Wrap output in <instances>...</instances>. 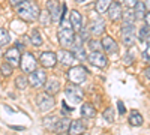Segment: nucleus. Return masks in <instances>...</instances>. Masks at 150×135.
Masks as SVG:
<instances>
[{
  "mask_svg": "<svg viewBox=\"0 0 150 135\" xmlns=\"http://www.w3.org/2000/svg\"><path fill=\"white\" fill-rule=\"evenodd\" d=\"M17 14L23 21L33 23L39 18L41 8H39L36 0H24V2H21L17 6Z\"/></svg>",
  "mask_w": 150,
  "mask_h": 135,
  "instance_id": "1",
  "label": "nucleus"
},
{
  "mask_svg": "<svg viewBox=\"0 0 150 135\" xmlns=\"http://www.w3.org/2000/svg\"><path fill=\"white\" fill-rule=\"evenodd\" d=\"M57 38L59 42L63 48H69L74 45V39H75V30L72 27V24L69 20H66L65 17L60 20V27L57 30Z\"/></svg>",
  "mask_w": 150,
  "mask_h": 135,
  "instance_id": "2",
  "label": "nucleus"
},
{
  "mask_svg": "<svg viewBox=\"0 0 150 135\" xmlns=\"http://www.w3.org/2000/svg\"><path fill=\"white\" fill-rule=\"evenodd\" d=\"M87 75H89V72L84 66H72L69 71H68V80L75 84V86H80L83 84L86 80H87Z\"/></svg>",
  "mask_w": 150,
  "mask_h": 135,
  "instance_id": "3",
  "label": "nucleus"
},
{
  "mask_svg": "<svg viewBox=\"0 0 150 135\" xmlns=\"http://www.w3.org/2000/svg\"><path fill=\"white\" fill-rule=\"evenodd\" d=\"M47 11L50 12V15H51V20L53 21H60L63 18V14L66 12V8L65 5L60 8V2L59 0H48L47 2Z\"/></svg>",
  "mask_w": 150,
  "mask_h": 135,
  "instance_id": "4",
  "label": "nucleus"
},
{
  "mask_svg": "<svg viewBox=\"0 0 150 135\" xmlns=\"http://www.w3.org/2000/svg\"><path fill=\"white\" fill-rule=\"evenodd\" d=\"M20 68L24 74H32L33 71L38 69V62L36 57L32 53H24L21 56V62H20Z\"/></svg>",
  "mask_w": 150,
  "mask_h": 135,
  "instance_id": "5",
  "label": "nucleus"
},
{
  "mask_svg": "<svg viewBox=\"0 0 150 135\" xmlns=\"http://www.w3.org/2000/svg\"><path fill=\"white\" fill-rule=\"evenodd\" d=\"M27 78H29V86L30 87L39 89V87H44L45 83H47V74L42 69H36L32 74H29Z\"/></svg>",
  "mask_w": 150,
  "mask_h": 135,
  "instance_id": "6",
  "label": "nucleus"
},
{
  "mask_svg": "<svg viewBox=\"0 0 150 135\" xmlns=\"http://www.w3.org/2000/svg\"><path fill=\"white\" fill-rule=\"evenodd\" d=\"M65 95H66V99L71 101V104H80L83 101V96H84V92L75 84H69L68 87L65 89Z\"/></svg>",
  "mask_w": 150,
  "mask_h": 135,
  "instance_id": "7",
  "label": "nucleus"
},
{
  "mask_svg": "<svg viewBox=\"0 0 150 135\" xmlns=\"http://www.w3.org/2000/svg\"><path fill=\"white\" fill-rule=\"evenodd\" d=\"M122 42H123L125 47H132L135 44V27H134V24H123Z\"/></svg>",
  "mask_w": 150,
  "mask_h": 135,
  "instance_id": "8",
  "label": "nucleus"
},
{
  "mask_svg": "<svg viewBox=\"0 0 150 135\" xmlns=\"http://www.w3.org/2000/svg\"><path fill=\"white\" fill-rule=\"evenodd\" d=\"M87 60H89L90 65H93L96 68H107L108 66V59L102 51H92L87 56Z\"/></svg>",
  "mask_w": 150,
  "mask_h": 135,
  "instance_id": "9",
  "label": "nucleus"
},
{
  "mask_svg": "<svg viewBox=\"0 0 150 135\" xmlns=\"http://www.w3.org/2000/svg\"><path fill=\"white\" fill-rule=\"evenodd\" d=\"M54 105H56L54 96H50L47 93L38 96V108H39L42 113H47V111H50V110H53Z\"/></svg>",
  "mask_w": 150,
  "mask_h": 135,
  "instance_id": "10",
  "label": "nucleus"
},
{
  "mask_svg": "<svg viewBox=\"0 0 150 135\" xmlns=\"http://www.w3.org/2000/svg\"><path fill=\"white\" fill-rule=\"evenodd\" d=\"M5 60L6 63H9L12 68H17L20 66V62H21V56H20V50L17 47H12L5 53Z\"/></svg>",
  "mask_w": 150,
  "mask_h": 135,
  "instance_id": "11",
  "label": "nucleus"
},
{
  "mask_svg": "<svg viewBox=\"0 0 150 135\" xmlns=\"http://www.w3.org/2000/svg\"><path fill=\"white\" fill-rule=\"evenodd\" d=\"M39 63L47 68V69H51L56 66L57 63V54L53 53V51H44L41 56H39Z\"/></svg>",
  "mask_w": 150,
  "mask_h": 135,
  "instance_id": "12",
  "label": "nucleus"
},
{
  "mask_svg": "<svg viewBox=\"0 0 150 135\" xmlns=\"http://www.w3.org/2000/svg\"><path fill=\"white\" fill-rule=\"evenodd\" d=\"M87 30H89L90 35H95V36H99V35H102L105 32V23L101 20V18H98V20H93L89 26H87Z\"/></svg>",
  "mask_w": 150,
  "mask_h": 135,
  "instance_id": "13",
  "label": "nucleus"
},
{
  "mask_svg": "<svg viewBox=\"0 0 150 135\" xmlns=\"http://www.w3.org/2000/svg\"><path fill=\"white\" fill-rule=\"evenodd\" d=\"M108 17L111 21H120L122 20V15H123V9H122V5L120 3H116L112 2L108 8Z\"/></svg>",
  "mask_w": 150,
  "mask_h": 135,
  "instance_id": "14",
  "label": "nucleus"
},
{
  "mask_svg": "<svg viewBox=\"0 0 150 135\" xmlns=\"http://www.w3.org/2000/svg\"><path fill=\"white\" fill-rule=\"evenodd\" d=\"M57 60H59L60 63L66 65V66H72V63H74L77 59H75V56L72 54V51L63 48V50H60V51L57 53Z\"/></svg>",
  "mask_w": 150,
  "mask_h": 135,
  "instance_id": "15",
  "label": "nucleus"
},
{
  "mask_svg": "<svg viewBox=\"0 0 150 135\" xmlns=\"http://www.w3.org/2000/svg\"><path fill=\"white\" fill-rule=\"evenodd\" d=\"M45 93L50 95V96H54L60 92V81L57 78H47V83H45Z\"/></svg>",
  "mask_w": 150,
  "mask_h": 135,
  "instance_id": "16",
  "label": "nucleus"
},
{
  "mask_svg": "<svg viewBox=\"0 0 150 135\" xmlns=\"http://www.w3.org/2000/svg\"><path fill=\"white\" fill-rule=\"evenodd\" d=\"M101 44H102V50H104L105 53H108V54H112V53L117 51V44H116V41L112 39L111 36H108V35H105L104 38H102Z\"/></svg>",
  "mask_w": 150,
  "mask_h": 135,
  "instance_id": "17",
  "label": "nucleus"
},
{
  "mask_svg": "<svg viewBox=\"0 0 150 135\" xmlns=\"http://www.w3.org/2000/svg\"><path fill=\"white\" fill-rule=\"evenodd\" d=\"M86 131V125L83 123V120H71V125H69V129H68V134L69 135H83Z\"/></svg>",
  "mask_w": 150,
  "mask_h": 135,
  "instance_id": "18",
  "label": "nucleus"
},
{
  "mask_svg": "<svg viewBox=\"0 0 150 135\" xmlns=\"http://www.w3.org/2000/svg\"><path fill=\"white\" fill-rule=\"evenodd\" d=\"M69 21H71V24H72V27H74V30H81L83 29V15L80 14L78 11H71L69 12V18H68Z\"/></svg>",
  "mask_w": 150,
  "mask_h": 135,
  "instance_id": "19",
  "label": "nucleus"
},
{
  "mask_svg": "<svg viewBox=\"0 0 150 135\" xmlns=\"http://www.w3.org/2000/svg\"><path fill=\"white\" fill-rule=\"evenodd\" d=\"M134 17H135V20L137 21H141V20H144V17H146V6H144V2H138L135 6H134Z\"/></svg>",
  "mask_w": 150,
  "mask_h": 135,
  "instance_id": "20",
  "label": "nucleus"
},
{
  "mask_svg": "<svg viewBox=\"0 0 150 135\" xmlns=\"http://www.w3.org/2000/svg\"><path fill=\"white\" fill-rule=\"evenodd\" d=\"M81 114H83L84 117H87V119H92V117L96 116V110H95V107H93L92 104L84 102V104L81 105Z\"/></svg>",
  "mask_w": 150,
  "mask_h": 135,
  "instance_id": "21",
  "label": "nucleus"
},
{
  "mask_svg": "<svg viewBox=\"0 0 150 135\" xmlns=\"http://www.w3.org/2000/svg\"><path fill=\"white\" fill-rule=\"evenodd\" d=\"M69 125H71V120H69L68 117H62V119H59V122L56 123L54 131H56L57 134H60V132H66V131L69 129Z\"/></svg>",
  "mask_w": 150,
  "mask_h": 135,
  "instance_id": "22",
  "label": "nucleus"
},
{
  "mask_svg": "<svg viewBox=\"0 0 150 135\" xmlns=\"http://www.w3.org/2000/svg\"><path fill=\"white\" fill-rule=\"evenodd\" d=\"M59 116H48V117H44V120H42V125L48 129V131H54V128H56V123L59 122Z\"/></svg>",
  "mask_w": 150,
  "mask_h": 135,
  "instance_id": "23",
  "label": "nucleus"
},
{
  "mask_svg": "<svg viewBox=\"0 0 150 135\" xmlns=\"http://www.w3.org/2000/svg\"><path fill=\"white\" fill-rule=\"evenodd\" d=\"M30 42H32V45H33V47H41V45L44 44L42 36H41V33H39V30H38V29H33V30H32V35H30Z\"/></svg>",
  "mask_w": 150,
  "mask_h": 135,
  "instance_id": "24",
  "label": "nucleus"
},
{
  "mask_svg": "<svg viewBox=\"0 0 150 135\" xmlns=\"http://www.w3.org/2000/svg\"><path fill=\"white\" fill-rule=\"evenodd\" d=\"M129 123H131L132 126H141V125H143V116L137 111V110H134V111L131 113V116H129Z\"/></svg>",
  "mask_w": 150,
  "mask_h": 135,
  "instance_id": "25",
  "label": "nucleus"
},
{
  "mask_svg": "<svg viewBox=\"0 0 150 135\" xmlns=\"http://www.w3.org/2000/svg\"><path fill=\"white\" fill-rule=\"evenodd\" d=\"M39 23H41V26H44V27H48L50 24L53 23V20H51V15H50V12L45 9V11H42L41 14H39Z\"/></svg>",
  "mask_w": 150,
  "mask_h": 135,
  "instance_id": "26",
  "label": "nucleus"
},
{
  "mask_svg": "<svg viewBox=\"0 0 150 135\" xmlns=\"http://www.w3.org/2000/svg\"><path fill=\"white\" fill-rule=\"evenodd\" d=\"M111 3H112V0H98L95 6H96V11L99 12V14H105Z\"/></svg>",
  "mask_w": 150,
  "mask_h": 135,
  "instance_id": "27",
  "label": "nucleus"
},
{
  "mask_svg": "<svg viewBox=\"0 0 150 135\" xmlns=\"http://www.w3.org/2000/svg\"><path fill=\"white\" fill-rule=\"evenodd\" d=\"M72 54L75 56V59H80V60H87V54L84 47H75L72 48Z\"/></svg>",
  "mask_w": 150,
  "mask_h": 135,
  "instance_id": "28",
  "label": "nucleus"
},
{
  "mask_svg": "<svg viewBox=\"0 0 150 135\" xmlns=\"http://www.w3.org/2000/svg\"><path fill=\"white\" fill-rule=\"evenodd\" d=\"M15 86H17V89H20V90H24L29 86V78L26 77V75H20V77H17V80H15Z\"/></svg>",
  "mask_w": 150,
  "mask_h": 135,
  "instance_id": "29",
  "label": "nucleus"
},
{
  "mask_svg": "<svg viewBox=\"0 0 150 135\" xmlns=\"http://www.w3.org/2000/svg\"><path fill=\"white\" fill-rule=\"evenodd\" d=\"M6 44H9V33L6 29L0 27V47H3Z\"/></svg>",
  "mask_w": 150,
  "mask_h": 135,
  "instance_id": "30",
  "label": "nucleus"
},
{
  "mask_svg": "<svg viewBox=\"0 0 150 135\" xmlns=\"http://www.w3.org/2000/svg\"><path fill=\"white\" fill-rule=\"evenodd\" d=\"M0 72H2L3 77H9V75H12V72H14V68H12L9 63L5 62L2 66H0Z\"/></svg>",
  "mask_w": 150,
  "mask_h": 135,
  "instance_id": "31",
  "label": "nucleus"
},
{
  "mask_svg": "<svg viewBox=\"0 0 150 135\" xmlns=\"http://www.w3.org/2000/svg\"><path fill=\"white\" fill-rule=\"evenodd\" d=\"M89 48L92 51H101L102 50V44H101V41H98V39H89Z\"/></svg>",
  "mask_w": 150,
  "mask_h": 135,
  "instance_id": "32",
  "label": "nucleus"
},
{
  "mask_svg": "<svg viewBox=\"0 0 150 135\" xmlns=\"http://www.w3.org/2000/svg\"><path fill=\"white\" fill-rule=\"evenodd\" d=\"M149 36H150V27L143 26V27L140 29V32H138V39H140V41H146Z\"/></svg>",
  "mask_w": 150,
  "mask_h": 135,
  "instance_id": "33",
  "label": "nucleus"
},
{
  "mask_svg": "<svg viewBox=\"0 0 150 135\" xmlns=\"http://www.w3.org/2000/svg\"><path fill=\"white\" fill-rule=\"evenodd\" d=\"M104 119H105L107 122H110V123H111L112 120H114V119H112V110H111V108L105 110V113H104Z\"/></svg>",
  "mask_w": 150,
  "mask_h": 135,
  "instance_id": "34",
  "label": "nucleus"
},
{
  "mask_svg": "<svg viewBox=\"0 0 150 135\" xmlns=\"http://www.w3.org/2000/svg\"><path fill=\"white\" fill-rule=\"evenodd\" d=\"M143 59H144V60H150V42L147 44L146 50L143 51Z\"/></svg>",
  "mask_w": 150,
  "mask_h": 135,
  "instance_id": "35",
  "label": "nucleus"
},
{
  "mask_svg": "<svg viewBox=\"0 0 150 135\" xmlns=\"http://www.w3.org/2000/svg\"><path fill=\"white\" fill-rule=\"evenodd\" d=\"M137 3H138V0H125V5L128 6V9H134Z\"/></svg>",
  "mask_w": 150,
  "mask_h": 135,
  "instance_id": "36",
  "label": "nucleus"
},
{
  "mask_svg": "<svg viewBox=\"0 0 150 135\" xmlns=\"http://www.w3.org/2000/svg\"><path fill=\"white\" fill-rule=\"evenodd\" d=\"M117 108H119L120 114H125V113H126V108H125V105H123V102H122V101H119V102H117Z\"/></svg>",
  "mask_w": 150,
  "mask_h": 135,
  "instance_id": "37",
  "label": "nucleus"
},
{
  "mask_svg": "<svg viewBox=\"0 0 150 135\" xmlns=\"http://www.w3.org/2000/svg\"><path fill=\"white\" fill-rule=\"evenodd\" d=\"M144 23H146V26L150 27V12H147L146 17H144Z\"/></svg>",
  "mask_w": 150,
  "mask_h": 135,
  "instance_id": "38",
  "label": "nucleus"
},
{
  "mask_svg": "<svg viewBox=\"0 0 150 135\" xmlns=\"http://www.w3.org/2000/svg\"><path fill=\"white\" fill-rule=\"evenodd\" d=\"M21 2H24V0H9V3H11L12 6H15V8H17Z\"/></svg>",
  "mask_w": 150,
  "mask_h": 135,
  "instance_id": "39",
  "label": "nucleus"
},
{
  "mask_svg": "<svg viewBox=\"0 0 150 135\" xmlns=\"http://www.w3.org/2000/svg\"><path fill=\"white\" fill-rule=\"evenodd\" d=\"M144 6H146V9H149V12H150V0H146V2H144Z\"/></svg>",
  "mask_w": 150,
  "mask_h": 135,
  "instance_id": "40",
  "label": "nucleus"
},
{
  "mask_svg": "<svg viewBox=\"0 0 150 135\" xmlns=\"http://www.w3.org/2000/svg\"><path fill=\"white\" fill-rule=\"evenodd\" d=\"M146 77L150 80V68H149V69H146Z\"/></svg>",
  "mask_w": 150,
  "mask_h": 135,
  "instance_id": "41",
  "label": "nucleus"
},
{
  "mask_svg": "<svg viewBox=\"0 0 150 135\" xmlns=\"http://www.w3.org/2000/svg\"><path fill=\"white\" fill-rule=\"evenodd\" d=\"M112 2H116V3H120V5H122V3L125 2V0H112Z\"/></svg>",
  "mask_w": 150,
  "mask_h": 135,
  "instance_id": "42",
  "label": "nucleus"
},
{
  "mask_svg": "<svg viewBox=\"0 0 150 135\" xmlns=\"http://www.w3.org/2000/svg\"><path fill=\"white\" fill-rule=\"evenodd\" d=\"M75 2H77V3H84L86 0H75Z\"/></svg>",
  "mask_w": 150,
  "mask_h": 135,
  "instance_id": "43",
  "label": "nucleus"
},
{
  "mask_svg": "<svg viewBox=\"0 0 150 135\" xmlns=\"http://www.w3.org/2000/svg\"><path fill=\"white\" fill-rule=\"evenodd\" d=\"M57 135H69L68 132H60V134H57Z\"/></svg>",
  "mask_w": 150,
  "mask_h": 135,
  "instance_id": "44",
  "label": "nucleus"
}]
</instances>
